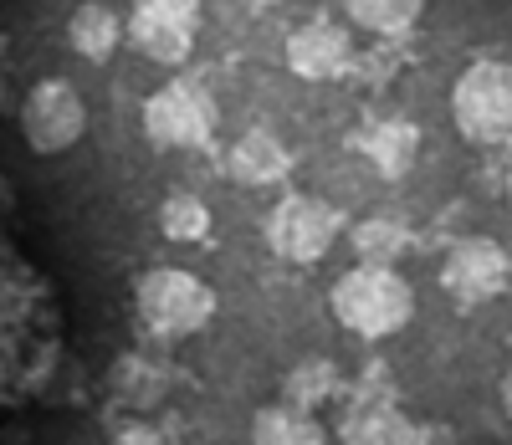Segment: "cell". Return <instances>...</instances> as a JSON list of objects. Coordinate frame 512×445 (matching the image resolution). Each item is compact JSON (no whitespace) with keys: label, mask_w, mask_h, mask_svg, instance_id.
Instances as JSON below:
<instances>
[{"label":"cell","mask_w":512,"mask_h":445,"mask_svg":"<svg viewBox=\"0 0 512 445\" xmlns=\"http://www.w3.org/2000/svg\"><path fill=\"white\" fill-rule=\"evenodd\" d=\"M328 307L349 333L379 343V338H395L415 318V287L400 277V266H359L354 261L349 272L333 282Z\"/></svg>","instance_id":"6da1fadb"},{"label":"cell","mask_w":512,"mask_h":445,"mask_svg":"<svg viewBox=\"0 0 512 445\" xmlns=\"http://www.w3.org/2000/svg\"><path fill=\"white\" fill-rule=\"evenodd\" d=\"M134 313H139L144 333L175 343V338L200 333L216 318V292H210V282L195 277L190 266H149L134 282Z\"/></svg>","instance_id":"7a4b0ae2"},{"label":"cell","mask_w":512,"mask_h":445,"mask_svg":"<svg viewBox=\"0 0 512 445\" xmlns=\"http://www.w3.org/2000/svg\"><path fill=\"white\" fill-rule=\"evenodd\" d=\"M451 118H456V133L477 149H497L507 144V128H512V72L507 62H472L456 87H451Z\"/></svg>","instance_id":"3957f363"},{"label":"cell","mask_w":512,"mask_h":445,"mask_svg":"<svg viewBox=\"0 0 512 445\" xmlns=\"http://www.w3.org/2000/svg\"><path fill=\"white\" fill-rule=\"evenodd\" d=\"M338 231H344V215H338L323 195H282L267 220H262V236H267V251L277 261H292V266H313L333 251Z\"/></svg>","instance_id":"277c9868"},{"label":"cell","mask_w":512,"mask_h":445,"mask_svg":"<svg viewBox=\"0 0 512 445\" xmlns=\"http://www.w3.org/2000/svg\"><path fill=\"white\" fill-rule=\"evenodd\" d=\"M216 133V98L200 82L175 77L144 103V139L154 149H205Z\"/></svg>","instance_id":"5b68a950"},{"label":"cell","mask_w":512,"mask_h":445,"mask_svg":"<svg viewBox=\"0 0 512 445\" xmlns=\"http://www.w3.org/2000/svg\"><path fill=\"white\" fill-rule=\"evenodd\" d=\"M88 133V103L67 77H41L21 103V139L31 154H67Z\"/></svg>","instance_id":"8992f818"},{"label":"cell","mask_w":512,"mask_h":445,"mask_svg":"<svg viewBox=\"0 0 512 445\" xmlns=\"http://www.w3.org/2000/svg\"><path fill=\"white\" fill-rule=\"evenodd\" d=\"M512 282V261H507V246L492 241V236H461L446 246V261H441V287L456 307H482V302H497Z\"/></svg>","instance_id":"52a82bcc"},{"label":"cell","mask_w":512,"mask_h":445,"mask_svg":"<svg viewBox=\"0 0 512 445\" xmlns=\"http://www.w3.org/2000/svg\"><path fill=\"white\" fill-rule=\"evenodd\" d=\"M128 36H134V47L149 62L180 67L195 52V36H200V0H134Z\"/></svg>","instance_id":"ba28073f"},{"label":"cell","mask_w":512,"mask_h":445,"mask_svg":"<svg viewBox=\"0 0 512 445\" xmlns=\"http://www.w3.org/2000/svg\"><path fill=\"white\" fill-rule=\"evenodd\" d=\"M287 67L303 82H333L354 67V36L338 21H303L287 36Z\"/></svg>","instance_id":"9c48e42d"},{"label":"cell","mask_w":512,"mask_h":445,"mask_svg":"<svg viewBox=\"0 0 512 445\" xmlns=\"http://www.w3.org/2000/svg\"><path fill=\"white\" fill-rule=\"evenodd\" d=\"M349 149L379 174V180H405L420 159V128L410 118H374L349 139Z\"/></svg>","instance_id":"30bf717a"},{"label":"cell","mask_w":512,"mask_h":445,"mask_svg":"<svg viewBox=\"0 0 512 445\" xmlns=\"http://www.w3.org/2000/svg\"><path fill=\"white\" fill-rule=\"evenodd\" d=\"M410 435H415V420L390 394H354L349 415L338 420V440L344 445H410Z\"/></svg>","instance_id":"8fae6325"},{"label":"cell","mask_w":512,"mask_h":445,"mask_svg":"<svg viewBox=\"0 0 512 445\" xmlns=\"http://www.w3.org/2000/svg\"><path fill=\"white\" fill-rule=\"evenodd\" d=\"M287 169H292V149L272 128H246L226 154V174L246 190H267V185L287 180Z\"/></svg>","instance_id":"7c38bea8"},{"label":"cell","mask_w":512,"mask_h":445,"mask_svg":"<svg viewBox=\"0 0 512 445\" xmlns=\"http://www.w3.org/2000/svg\"><path fill=\"white\" fill-rule=\"evenodd\" d=\"M349 246H354V261L359 266H400L410 251H415V231L405 226L400 215H364L354 220L349 231Z\"/></svg>","instance_id":"4fadbf2b"},{"label":"cell","mask_w":512,"mask_h":445,"mask_svg":"<svg viewBox=\"0 0 512 445\" xmlns=\"http://www.w3.org/2000/svg\"><path fill=\"white\" fill-rule=\"evenodd\" d=\"M123 41V21L113 16V6L103 0H82L67 21V47L82 57V62H108Z\"/></svg>","instance_id":"5bb4252c"},{"label":"cell","mask_w":512,"mask_h":445,"mask_svg":"<svg viewBox=\"0 0 512 445\" xmlns=\"http://www.w3.org/2000/svg\"><path fill=\"white\" fill-rule=\"evenodd\" d=\"M251 445H328V430L318 425V415L297 410V405H262L251 420Z\"/></svg>","instance_id":"9a60e30c"},{"label":"cell","mask_w":512,"mask_h":445,"mask_svg":"<svg viewBox=\"0 0 512 445\" xmlns=\"http://www.w3.org/2000/svg\"><path fill=\"white\" fill-rule=\"evenodd\" d=\"M338 384H344V374H338L333 359H318V353H308V359H297L282 379V405H297V410H308L318 415L328 399L338 394Z\"/></svg>","instance_id":"2e32d148"},{"label":"cell","mask_w":512,"mask_h":445,"mask_svg":"<svg viewBox=\"0 0 512 445\" xmlns=\"http://www.w3.org/2000/svg\"><path fill=\"white\" fill-rule=\"evenodd\" d=\"M338 6L349 11V21L354 26H364V31H374V36H405L415 21H420V11H425V0H338Z\"/></svg>","instance_id":"e0dca14e"},{"label":"cell","mask_w":512,"mask_h":445,"mask_svg":"<svg viewBox=\"0 0 512 445\" xmlns=\"http://www.w3.org/2000/svg\"><path fill=\"white\" fill-rule=\"evenodd\" d=\"M159 231H164V241H180V246L205 241V236H210V205H205L195 190L164 195V205H159Z\"/></svg>","instance_id":"ac0fdd59"},{"label":"cell","mask_w":512,"mask_h":445,"mask_svg":"<svg viewBox=\"0 0 512 445\" xmlns=\"http://www.w3.org/2000/svg\"><path fill=\"white\" fill-rule=\"evenodd\" d=\"M113 394L128 399L134 410H149L154 399L164 394V369L149 364V359H139V353H128V359L113 369Z\"/></svg>","instance_id":"d6986e66"},{"label":"cell","mask_w":512,"mask_h":445,"mask_svg":"<svg viewBox=\"0 0 512 445\" xmlns=\"http://www.w3.org/2000/svg\"><path fill=\"white\" fill-rule=\"evenodd\" d=\"M410 445H461V440H456V430H451V425H420V420H415Z\"/></svg>","instance_id":"ffe728a7"},{"label":"cell","mask_w":512,"mask_h":445,"mask_svg":"<svg viewBox=\"0 0 512 445\" xmlns=\"http://www.w3.org/2000/svg\"><path fill=\"white\" fill-rule=\"evenodd\" d=\"M123 445H164V440H159L149 425H139V430H128V435H123Z\"/></svg>","instance_id":"44dd1931"},{"label":"cell","mask_w":512,"mask_h":445,"mask_svg":"<svg viewBox=\"0 0 512 445\" xmlns=\"http://www.w3.org/2000/svg\"><path fill=\"white\" fill-rule=\"evenodd\" d=\"M11 205H16V185L6 180V174H0V215H6Z\"/></svg>","instance_id":"7402d4cb"},{"label":"cell","mask_w":512,"mask_h":445,"mask_svg":"<svg viewBox=\"0 0 512 445\" xmlns=\"http://www.w3.org/2000/svg\"><path fill=\"white\" fill-rule=\"evenodd\" d=\"M256 6H282V0H256Z\"/></svg>","instance_id":"603a6c76"}]
</instances>
